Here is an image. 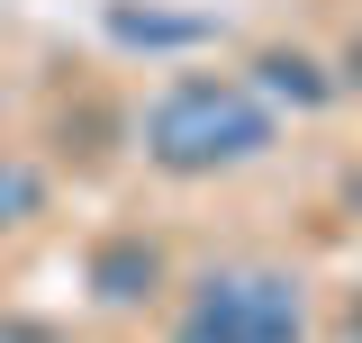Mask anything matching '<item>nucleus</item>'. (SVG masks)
<instances>
[{
	"label": "nucleus",
	"instance_id": "1",
	"mask_svg": "<svg viewBox=\"0 0 362 343\" xmlns=\"http://www.w3.org/2000/svg\"><path fill=\"white\" fill-rule=\"evenodd\" d=\"M136 145L163 181H218V172H245L281 145V109L254 100L245 73H173L145 100Z\"/></svg>",
	"mask_w": 362,
	"mask_h": 343
},
{
	"label": "nucleus",
	"instance_id": "2",
	"mask_svg": "<svg viewBox=\"0 0 362 343\" xmlns=\"http://www.w3.org/2000/svg\"><path fill=\"white\" fill-rule=\"evenodd\" d=\"M173 343H308V289L281 262H209L181 289Z\"/></svg>",
	"mask_w": 362,
	"mask_h": 343
},
{
	"label": "nucleus",
	"instance_id": "3",
	"mask_svg": "<svg viewBox=\"0 0 362 343\" xmlns=\"http://www.w3.org/2000/svg\"><path fill=\"white\" fill-rule=\"evenodd\" d=\"M82 289L90 307H109V316H127V307H154L173 289V253L145 235V226H118V235H100L82 253Z\"/></svg>",
	"mask_w": 362,
	"mask_h": 343
},
{
	"label": "nucleus",
	"instance_id": "4",
	"mask_svg": "<svg viewBox=\"0 0 362 343\" xmlns=\"http://www.w3.org/2000/svg\"><path fill=\"white\" fill-rule=\"evenodd\" d=\"M100 37L127 45V54H190V45L218 37V18H199V9H154V0H109V9H100Z\"/></svg>",
	"mask_w": 362,
	"mask_h": 343
},
{
	"label": "nucleus",
	"instance_id": "5",
	"mask_svg": "<svg viewBox=\"0 0 362 343\" xmlns=\"http://www.w3.org/2000/svg\"><path fill=\"white\" fill-rule=\"evenodd\" d=\"M245 82H254V100L299 109V118H317V109H335V100H344V90H335V64H317V54H299V45H254Z\"/></svg>",
	"mask_w": 362,
	"mask_h": 343
},
{
	"label": "nucleus",
	"instance_id": "6",
	"mask_svg": "<svg viewBox=\"0 0 362 343\" xmlns=\"http://www.w3.org/2000/svg\"><path fill=\"white\" fill-rule=\"evenodd\" d=\"M45 163H28V154H0V235H18V226H37L45 217Z\"/></svg>",
	"mask_w": 362,
	"mask_h": 343
},
{
	"label": "nucleus",
	"instance_id": "7",
	"mask_svg": "<svg viewBox=\"0 0 362 343\" xmlns=\"http://www.w3.org/2000/svg\"><path fill=\"white\" fill-rule=\"evenodd\" d=\"M335 90H354V100H362V28L335 45Z\"/></svg>",
	"mask_w": 362,
	"mask_h": 343
},
{
	"label": "nucleus",
	"instance_id": "8",
	"mask_svg": "<svg viewBox=\"0 0 362 343\" xmlns=\"http://www.w3.org/2000/svg\"><path fill=\"white\" fill-rule=\"evenodd\" d=\"M0 343H64V335L37 325V316H0Z\"/></svg>",
	"mask_w": 362,
	"mask_h": 343
},
{
	"label": "nucleus",
	"instance_id": "9",
	"mask_svg": "<svg viewBox=\"0 0 362 343\" xmlns=\"http://www.w3.org/2000/svg\"><path fill=\"white\" fill-rule=\"evenodd\" d=\"M335 199H344V217L362 226V163H344V181H335Z\"/></svg>",
	"mask_w": 362,
	"mask_h": 343
},
{
	"label": "nucleus",
	"instance_id": "10",
	"mask_svg": "<svg viewBox=\"0 0 362 343\" xmlns=\"http://www.w3.org/2000/svg\"><path fill=\"white\" fill-rule=\"evenodd\" d=\"M335 335H344V343H362V280L344 289V316H335Z\"/></svg>",
	"mask_w": 362,
	"mask_h": 343
}]
</instances>
